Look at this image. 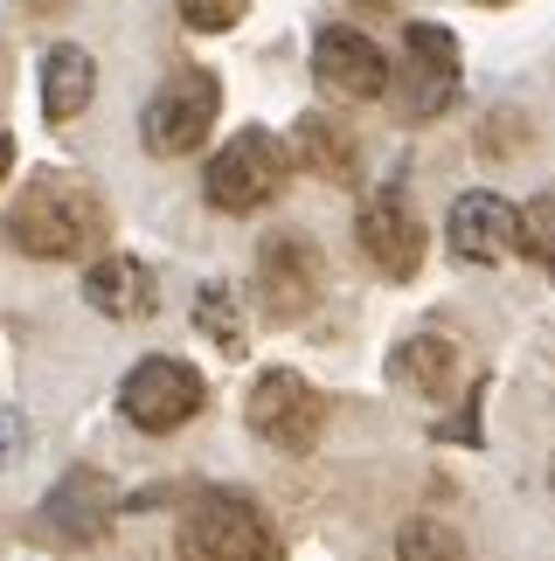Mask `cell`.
Returning a JSON list of instances; mask_svg holds the SVG:
<instances>
[{"mask_svg":"<svg viewBox=\"0 0 555 561\" xmlns=\"http://www.w3.org/2000/svg\"><path fill=\"white\" fill-rule=\"evenodd\" d=\"M389 375L403 388H417V396H444L452 375H458V347H452V340H438V333H417V340H403V347H396Z\"/></svg>","mask_w":555,"mask_h":561,"instance_id":"obj_15","label":"cell"},{"mask_svg":"<svg viewBox=\"0 0 555 561\" xmlns=\"http://www.w3.org/2000/svg\"><path fill=\"white\" fill-rule=\"evenodd\" d=\"M403 49H410V70L458 77V35L438 28V21H410V28H403Z\"/></svg>","mask_w":555,"mask_h":561,"instance_id":"obj_16","label":"cell"},{"mask_svg":"<svg viewBox=\"0 0 555 561\" xmlns=\"http://www.w3.org/2000/svg\"><path fill=\"white\" fill-rule=\"evenodd\" d=\"M8 160H14V146H8V139H0V174H8Z\"/></svg>","mask_w":555,"mask_h":561,"instance_id":"obj_22","label":"cell"},{"mask_svg":"<svg viewBox=\"0 0 555 561\" xmlns=\"http://www.w3.org/2000/svg\"><path fill=\"white\" fill-rule=\"evenodd\" d=\"M202 402H208V388H202V375L188 368V360H174V354H154V360H139L133 375H125V388H118V409H125V423L133 430H181L188 416H202Z\"/></svg>","mask_w":555,"mask_h":561,"instance_id":"obj_5","label":"cell"},{"mask_svg":"<svg viewBox=\"0 0 555 561\" xmlns=\"http://www.w3.org/2000/svg\"><path fill=\"white\" fill-rule=\"evenodd\" d=\"M188 28H202V35H223V28H237L243 21V0H174Z\"/></svg>","mask_w":555,"mask_h":561,"instance_id":"obj_20","label":"cell"},{"mask_svg":"<svg viewBox=\"0 0 555 561\" xmlns=\"http://www.w3.org/2000/svg\"><path fill=\"white\" fill-rule=\"evenodd\" d=\"M8 236H14V250H29V256H77V250H91L98 243V202H91V187H77V181H63V174H42L21 187V202L8 208Z\"/></svg>","mask_w":555,"mask_h":561,"instance_id":"obj_1","label":"cell"},{"mask_svg":"<svg viewBox=\"0 0 555 561\" xmlns=\"http://www.w3.org/2000/svg\"><path fill=\"white\" fill-rule=\"evenodd\" d=\"M195 319H202V333H208V340H223L229 354L243 347V327H237V306H229V291H216V285H208V291L195 298Z\"/></svg>","mask_w":555,"mask_h":561,"instance_id":"obj_19","label":"cell"},{"mask_svg":"<svg viewBox=\"0 0 555 561\" xmlns=\"http://www.w3.org/2000/svg\"><path fill=\"white\" fill-rule=\"evenodd\" d=\"M188 561H271V527L243 492H195L181 513Z\"/></svg>","mask_w":555,"mask_h":561,"instance_id":"obj_2","label":"cell"},{"mask_svg":"<svg viewBox=\"0 0 555 561\" xmlns=\"http://www.w3.org/2000/svg\"><path fill=\"white\" fill-rule=\"evenodd\" d=\"M91 98H98V62L83 56L77 42H56V49L42 56V112L63 125V118H77Z\"/></svg>","mask_w":555,"mask_h":561,"instance_id":"obj_13","label":"cell"},{"mask_svg":"<svg viewBox=\"0 0 555 561\" xmlns=\"http://www.w3.org/2000/svg\"><path fill=\"white\" fill-rule=\"evenodd\" d=\"M479 8H500V0H479Z\"/></svg>","mask_w":555,"mask_h":561,"instance_id":"obj_23","label":"cell"},{"mask_svg":"<svg viewBox=\"0 0 555 561\" xmlns=\"http://www.w3.org/2000/svg\"><path fill=\"white\" fill-rule=\"evenodd\" d=\"M444 243H452L465 264H500V256L521 243V208L494 187H473L444 215Z\"/></svg>","mask_w":555,"mask_h":561,"instance_id":"obj_7","label":"cell"},{"mask_svg":"<svg viewBox=\"0 0 555 561\" xmlns=\"http://www.w3.org/2000/svg\"><path fill=\"white\" fill-rule=\"evenodd\" d=\"M250 430H258L264 444H278V450H313L319 430H327V396H319L306 375L271 368V375H258V388H250Z\"/></svg>","mask_w":555,"mask_h":561,"instance_id":"obj_6","label":"cell"},{"mask_svg":"<svg viewBox=\"0 0 555 561\" xmlns=\"http://www.w3.org/2000/svg\"><path fill=\"white\" fill-rule=\"evenodd\" d=\"M354 236H361V250H369V264L382 277H417V264H423V229H417V215H410L403 194H375V202L361 208Z\"/></svg>","mask_w":555,"mask_h":561,"instance_id":"obj_10","label":"cell"},{"mask_svg":"<svg viewBox=\"0 0 555 561\" xmlns=\"http://www.w3.org/2000/svg\"><path fill=\"white\" fill-rule=\"evenodd\" d=\"M258 291L271 319H306L319 298V250L306 236H271L258 250Z\"/></svg>","mask_w":555,"mask_h":561,"instance_id":"obj_8","label":"cell"},{"mask_svg":"<svg viewBox=\"0 0 555 561\" xmlns=\"http://www.w3.org/2000/svg\"><path fill=\"white\" fill-rule=\"evenodd\" d=\"M285 167H292V153L264 133V125H250V133H237L223 153H208L202 194H208V208H223V215H258L278 194V181H285Z\"/></svg>","mask_w":555,"mask_h":561,"instance_id":"obj_3","label":"cell"},{"mask_svg":"<svg viewBox=\"0 0 555 561\" xmlns=\"http://www.w3.org/2000/svg\"><path fill=\"white\" fill-rule=\"evenodd\" d=\"M548 485H555V465H548Z\"/></svg>","mask_w":555,"mask_h":561,"instance_id":"obj_24","label":"cell"},{"mask_svg":"<svg viewBox=\"0 0 555 561\" xmlns=\"http://www.w3.org/2000/svg\"><path fill=\"white\" fill-rule=\"evenodd\" d=\"M396 554L403 561H465V541L444 520H431V513H417V520H403L396 534Z\"/></svg>","mask_w":555,"mask_h":561,"instance_id":"obj_17","label":"cell"},{"mask_svg":"<svg viewBox=\"0 0 555 561\" xmlns=\"http://www.w3.org/2000/svg\"><path fill=\"white\" fill-rule=\"evenodd\" d=\"M42 520H49L63 541H98L104 534V520H112V492H104V479L98 471H70V479H63L49 500H42Z\"/></svg>","mask_w":555,"mask_h":561,"instance_id":"obj_11","label":"cell"},{"mask_svg":"<svg viewBox=\"0 0 555 561\" xmlns=\"http://www.w3.org/2000/svg\"><path fill=\"white\" fill-rule=\"evenodd\" d=\"M83 298L112 319H146L154 312V271H146L139 256H98V264L83 271Z\"/></svg>","mask_w":555,"mask_h":561,"instance_id":"obj_12","label":"cell"},{"mask_svg":"<svg viewBox=\"0 0 555 561\" xmlns=\"http://www.w3.org/2000/svg\"><path fill=\"white\" fill-rule=\"evenodd\" d=\"M313 77L327 83L333 98H382L389 91V56H382L361 28H319Z\"/></svg>","mask_w":555,"mask_h":561,"instance_id":"obj_9","label":"cell"},{"mask_svg":"<svg viewBox=\"0 0 555 561\" xmlns=\"http://www.w3.org/2000/svg\"><path fill=\"white\" fill-rule=\"evenodd\" d=\"M21 444H29L21 416H14V409H0V465H14V458H21Z\"/></svg>","mask_w":555,"mask_h":561,"instance_id":"obj_21","label":"cell"},{"mask_svg":"<svg viewBox=\"0 0 555 561\" xmlns=\"http://www.w3.org/2000/svg\"><path fill=\"white\" fill-rule=\"evenodd\" d=\"M514 250H528L535 264L555 277V194H542V202H528L521 208V243Z\"/></svg>","mask_w":555,"mask_h":561,"instance_id":"obj_18","label":"cell"},{"mask_svg":"<svg viewBox=\"0 0 555 561\" xmlns=\"http://www.w3.org/2000/svg\"><path fill=\"white\" fill-rule=\"evenodd\" d=\"M285 153H298V160H306V174H319V181H354V133H348V125H333V118H319V112H306V118L292 125Z\"/></svg>","mask_w":555,"mask_h":561,"instance_id":"obj_14","label":"cell"},{"mask_svg":"<svg viewBox=\"0 0 555 561\" xmlns=\"http://www.w3.org/2000/svg\"><path fill=\"white\" fill-rule=\"evenodd\" d=\"M216 112H223V83L208 77V70H181V77H167L160 91L146 98V118H139L146 153H160V160L195 153V146L216 133Z\"/></svg>","mask_w":555,"mask_h":561,"instance_id":"obj_4","label":"cell"}]
</instances>
